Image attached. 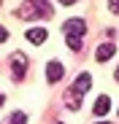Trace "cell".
<instances>
[{
	"label": "cell",
	"instance_id": "1",
	"mask_svg": "<svg viewBox=\"0 0 119 124\" xmlns=\"http://www.w3.org/2000/svg\"><path fill=\"white\" fill-rule=\"evenodd\" d=\"M62 30H65L68 49H70V51H78V49H81V38H84V32H87L84 19H68V22L62 24Z\"/></svg>",
	"mask_w": 119,
	"mask_h": 124
},
{
	"label": "cell",
	"instance_id": "2",
	"mask_svg": "<svg viewBox=\"0 0 119 124\" xmlns=\"http://www.w3.org/2000/svg\"><path fill=\"white\" fill-rule=\"evenodd\" d=\"M19 19H49L51 16V6L49 3H25L16 8Z\"/></svg>",
	"mask_w": 119,
	"mask_h": 124
},
{
	"label": "cell",
	"instance_id": "3",
	"mask_svg": "<svg viewBox=\"0 0 119 124\" xmlns=\"http://www.w3.org/2000/svg\"><path fill=\"white\" fill-rule=\"evenodd\" d=\"M89 86H92V76H89V73H78L76 81H73V86H70V92H73L76 97H84V94L89 92Z\"/></svg>",
	"mask_w": 119,
	"mask_h": 124
},
{
	"label": "cell",
	"instance_id": "4",
	"mask_svg": "<svg viewBox=\"0 0 119 124\" xmlns=\"http://www.w3.org/2000/svg\"><path fill=\"white\" fill-rule=\"evenodd\" d=\"M11 68H14V78H16V81H22L25 73H27V57H25L22 51H16V54L11 57Z\"/></svg>",
	"mask_w": 119,
	"mask_h": 124
},
{
	"label": "cell",
	"instance_id": "5",
	"mask_svg": "<svg viewBox=\"0 0 119 124\" xmlns=\"http://www.w3.org/2000/svg\"><path fill=\"white\" fill-rule=\"evenodd\" d=\"M65 76V68H62V62H57V59H51L49 65H46V81L49 84H57L60 78Z\"/></svg>",
	"mask_w": 119,
	"mask_h": 124
},
{
	"label": "cell",
	"instance_id": "6",
	"mask_svg": "<svg viewBox=\"0 0 119 124\" xmlns=\"http://www.w3.org/2000/svg\"><path fill=\"white\" fill-rule=\"evenodd\" d=\"M114 54H116V46H114V43H100L97 51H95V59H97V62H106V59H111Z\"/></svg>",
	"mask_w": 119,
	"mask_h": 124
},
{
	"label": "cell",
	"instance_id": "7",
	"mask_svg": "<svg viewBox=\"0 0 119 124\" xmlns=\"http://www.w3.org/2000/svg\"><path fill=\"white\" fill-rule=\"evenodd\" d=\"M108 108H111V97H108V94H100V97L95 100V113H97V116H106Z\"/></svg>",
	"mask_w": 119,
	"mask_h": 124
},
{
	"label": "cell",
	"instance_id": "8",
	"mask_svg": "<svg viewBox=\"0 0 119 124\" xmlns=\"http://www.w3.org/2000/svg\"><path fill=\"white\" fill-rule=\"evenodd\" d=\"M27 40H30V43H43V40H46V30L43 27H30L27 30Z\"/></svg>",
	"mask_w": 119,
	"mask_h": 124
},
{
	"label": "cell",
	"instance_id": "9",
	"mask_svg": "<svg viewBox=\"0 0 119 124\" xmlns=\"http://www.w3.org/2000/svg\"><path fill=\"white\" fill-rule=\"evenodd\" d=\"M65 105H68V111H81V97H76L70 89L65 92Z\"/></svg>",
	"mask_w": 119,
	"mask_h": 124
},
{
	"label": "cell",
	"instance_id": "10",
	"mask_svg": "<svg viewBox=\"0 0 119 124\" xmlns=\"http://www.w3.org/2000/svg\"><path fill=\"white\" fill-rule=\"evenodd\" d=\"M11 124H27V116L22 111H16V113H11Z\"/></svg>",
	"mask_w": 119,
	"mask_h": 124
},
{
	"label": "cell",
	"instance_id": "11",
	"mask_svg": "<svg viewBox=\"0 0 119 124\" xmlns=\"http://www.w3.org/2000/svg\"><path fill=\"white\" fill-rule=\"evenodd\" d=\"M111 14H119V0H111V6H108Z\"/></svg>",
	"mask_w": 119,
	"mask_h": 124
},
{
	"label": "cell",
	"instance_id": "12",
	"mask_svg": "<svg viewBox=\"0 0 119 124\" xmlns=\"http://www.w3.org/2000/svg\"><path fill=\"white\" fill-rule=\"evenodd\" d=\"M6 38H8V32H6V27H0V43H3Z\"/></svg>",
	"mask_w": 119,
	"mask_h": 124
},
{
	"label": "cell",
	"instance_id": "13",
	"mask_svg": "<svg viewBox=\"0 0 119 124\" xmlns=\"http://www.w3.org/2000/svg\"><path fill=\"white\" fill-rule=\"evenodd\" d=\"M3 102H6V97H3V94H0V105H3Z\"/></svg>",
	"mask_w": 119,
	"mask_h": 124
},
{
	"label": "cell",
	"instance_id": "14",
	"mask_svg": "<svg viewBox=\"0 0 119 124\" xmlns=\"http://www.w3.org/2000/svg\"><path fill=\"white\" fill-rule=\"evenodd\" d=\"M114 76H116V81H119V68H116V73H114Z\"/></svg>",
	"mask_w": 119,
	"mask_h": 124
},
{
	"label": "cell",
	"instance_id": "15",
	"mask_svg": "<svg viewBox=\"0 0 119 124\" xmlns=\"http://www.w3.org/2000/svg\"><path fill=\"white\" fill-rule=\"evenodd\" d=\"M54 124H65V121H54Z\"/></svg>",
	"mask_w": 119,
	"mask_h": 124
},
{
	"label": "cell",
	"instance_id": "16",
	"mask_svg": "<svg viewBox=\"0 0 119 124\" xmlns=\"http://www.w3.org/2000/svg\"><path fill=\"white\" fill-rule=\"evenodd\" d=\"M97 124H108V121H97Z\"/></svg>",
	"mask_w": 119,
	"mask_h": 124
}]
</instances>
